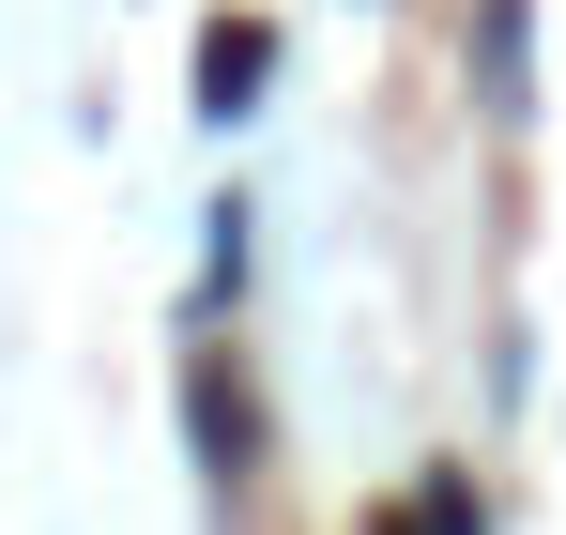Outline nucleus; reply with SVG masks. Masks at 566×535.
<instances>
[{"mask_svg":"<svg viewBox=\"0 0 566 535\" xmlns=\"http://www.w3.org/2000/svg\"><path fill=\"white\" fill-rule=\"evenodd\" d=\"M261 62H276V31H261V15H214V31H199V107H214V123L261 107Z\"/></svg>","mask_w":566,"mask_h":535,"instance_id":"f257e3e1","label":"nucleus"},{"mask_svg":"<svg viewBox=\"0 0 566 535\" xmlns=\"http://www.w3.org/2000/svg\"><path fill=\"white\" fill-rule=\"evenodd\" d=\"M199 459H214V474H245V382H230V367H199Z\"/></svg>","mask_w":566,"mask_h":535,"instance_id":"f03ea898","label":"nucleus"}]
</instances>
